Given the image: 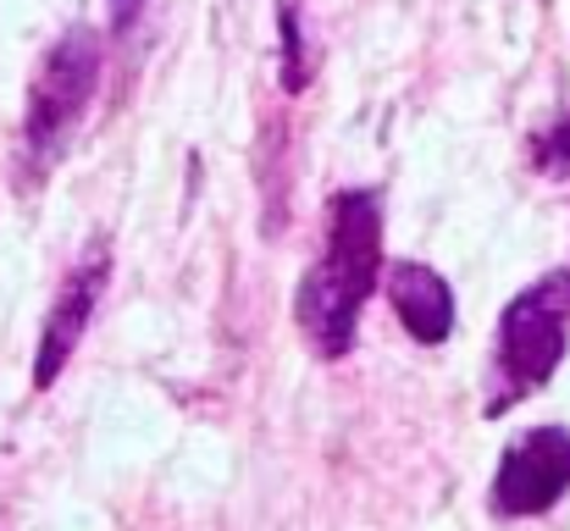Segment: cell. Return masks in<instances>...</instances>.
Here are the masks:
<instances>
[{"label": "cell", "instance_id": "obj_9", "mask_svg": "<svg viewBox=\"0 0 570 531\" xmlns=\"http://www.w3.org/2000/svg\"><path fill=\"white\" fill-rule=\"evenodd\" d=\"M549 167H560V173H570V117L554 128V139H549Z\"/></svg>", "mask_w": 570, "mask_h": 531}, {"label": "cell", "instance_id": "obj_1", "mask_svg": "<svg viewBox=\"0 0 570 531\" xmlns=\"http://www.w3.org/2000/svg\"><path fill=\"white\" fill-rule=\"evenodd\" d=\"M382 188H333L322 199V244L294 288V322L316 360H350L361 316L382 283Z\"/></svg>", "mask_w": 570, "mask_h": 531}, {"label": "cell", "instance_id": "obj_8", "mask_svg": "<svg viewBox=\"0 0 570 531\" xmlns=\"http://www.w3.org/2000/svg\"><path fill=\"white\" fill-rule=\"evenodd\" d=\"M145 6H150V0H106V22H111V33H128V28L145 17Z\"/></svg>", "mask_w": 570, "mask_h": 531}, {"label": "cell", "instance_id": "obj_7", "mask_svg": "<svg viewBox=\"0 0 570 531\" xmlns=\"http://www.w3.org/2000/svg\"><path fill=\"white\" fill-rule=\"evenodd\" d=\"M277 33H283V89L299 95L311 83V72H316V56L305 45V11H299V0H277Z\"/></svg>", "mask_w": 570, "mask_h": 531}, {"label": "cell", "instance_id": "obj_2", "mask_svg": "<svg viewBox=\"0 0 570 531\" xmlns=\"http://www.w3.org/2000/svg\"><path fill=\"white\" fill-rule=\"evenodd\" d=\"M100 67H106V39L89 22H72L56 33V45L39 56L22 100V134H17V188L45 183V173L67 156L78 139L95 95H100Z\"/></svg>", "mask_w": 570, "mask_h": 531}, {"label": "cell", "instance_id": "obj_6", "mask_svg": "<svg viewBox=\"0 0 570 531\" xmlns=\"http://www.w3.org/2000/svg\"><path fill=\"white\" fill-rule=\"evenodd\" d=\"M382 294L410 344L443 350L454 338V294L426 260H382Z\"/></svg>", "mask_w": 570, "mask_h": 531}, {"label": "cell", "instance_id": "obj_3", "mask_svg": "<svg viewBox=\"0 0 570 531\" xmlns=\"http://www.w3.org/2000/svg\"><path fill=\"white\" fill-rule=\"evenodd\" d=\"M570 350V272L554 266L538 283H527L493 327V350L482 371V415L499 421L515 404H527L532 393H543L554 382V371L566 365Z\"/></svg>", "mask_w": 570, "mask_h": 531}, {"label": "cell", "instance_id": "obj_5", "mask_svg": "<svg viewBox=\"0 0 570 531\" xmlns=\"http://www.w3.org/2000/svg\"><path fill=\"white\" fill-rule=\"evenodd\" d=\"M570 493V426H532L521 432L493 471L488 510L499 521H538Z\"/></svg>", "mask_w": 570, "mask_h": 531}, {"label": "cell", "instance_id": "obj_4", "mask_svg": "<svg viewBox=\"0 0 570 531\" xmlns=\"http://www.w3.org/2000/svg\"><path fill=\"white\" fill-rule=\"evenodd\" d=\"M111 266H117V255H111V238H106V233H95V238L72 255V266H67V277H61L50 311H45L39 350H33V387H39V393L56 387V376L72 365V354H78L89 322H95V311H100V299H106V288H111Z\"/></svg>", "mask_w": 570, "mask_h": 531}]
</instances>
